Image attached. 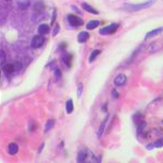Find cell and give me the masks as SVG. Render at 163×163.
<instances>
[{
    "label": "cell",
    "mask_w": 163,
    "mask_h": 163,
    "mask_svg": "<svg viewBox=\"0 0 163 163\" xmlns=\"http://www.w3.org/2000/svg\"><path fill=\"white\" fill-rule=\"evenodd\" d=\"M156 0H149V1H146L143 4H126L124 7V10L126 11H138V10H143V9H146V8H149L150 6H152L154 4Z\"/></svg>",
    "instance_id": "cell-1"
},
{
    "label": "cell",
    "mask_w": 163,
    "mask_h": 163,
    "mask_svg": "<svg viewBox=\"0 0 163 163\" xmlns=\"http://www.w3.org/2000/svg\"><path fill=\"white\" fill-rule=\"evenodd\" d=\"M43 43H45V38H43V35H36L32 38V41H30V47L34 48V49H37V48H40L43 46Z\"/></svg>",
    "instance_id": "cell-2"
},
{
    "label": "cell",
    "mask_w": 163,
    "mask_h": 163,
    "mask_svg": "<svg viewBox=\"0 0 163 163\" xmlns=\"http://www.w3.org/2000/svg\"><path fill=\"white\" fill-rule=\"evenodd\" d=\"M117 27H119L117 24H110V25H108L106 27H102L99 30V33L100 35H110V34H113L117 32Z\"/></svg>",
    "instance_id": "cell-3"
},
{
    "label": "cell",
    "mask_w": 163,
    "mask_h": 163,
    "mask_svg": "<svg viewBox=\"0 0 163 163\" xmlns=\"http://www.w3.org/2000/svg\"><path fill=\"white\" fill-rule=\"evenodd\" d=\"M67 21L72 26H82L84 24V21L80 17L74 15V14H69L67 15Z\"/></svg>",
    "instance_id": "cell-4"
},
{
    "label": "cell",
    "mask_w": 163,
    "mask_h": 163,
    "mask_svg": "<svg viewBox=\"0 0 163 163\" xmlns=\"http://www.w3.org/2000/svg\"><path fill=\"white\" fill-rule=\"evenodd\" d=\"M127 82V77L125 74H119L115 78H114V84L117 86H124Z\"/></svg>",
    "instance_id": "cell-5"
},
{
    "label": "cell",
    "mask_w": 163,
    "mask_h": 163,
    "mask_svg": "<svg viewBox=\"0 0 163 163\" xmlns=\"http://www.w3.org/2000/svg\"><path fill=\"white\" fill-rule=\"evenodd\" d=\"M163 32V26L162 27H159V28H156V30H152L151 32L147 34L146 37H145V39H149V38H152V37L156 36V35H159Z\"/></svg>",
    "instance_id": "cell-6"
},
{
    "label": "cell",
    "mask_w": 163,
    "mask_h": 163,
    "mask_svg": "<svg viewBox=\"0 0 163 163\" xmlns=\"http://www.w3.org/2000/svg\"><path fill=\"white\" fill-rule=\"evenodd\" d=\"M109 117H110V115H106V119L102 121V123L100 124L99 126V130H98V133H97V135H98V137H101L103 134V130H104V128H106V123H108V121H109Z\"/></svg>",
    "instance_id": "cell-7"
},
{
    "label": "cell",
    "mask_w": 163,
    "mask_h": 163,
    "mask_svg": "<svg viewBox=\"0 0 163 163\" xmlns=\"http://www.w3.org/2000/svg\"><path fill=\"white\" fill-rule=\"evenodd\" d=\"M17 151H19V145L15 143H12L9 145L8 147V152L10 153L11 156H14V154H17Z\"/></svg>",
    "instance_id": "cell-8"
},
{
    "label": "cell",
    "mask_w": 163,
    "mask_h": 163,
    "mask_svg": "<svg viewBox=\"0 0 163 163\" xmlns=\"http://www.w3.org/2000/svg\"><path fill=\"white\" fill-rule=\"evenodd\" d=\"M88 38H89L88 32H80V33L78 34V36H77V40H78V43H80L87 41Z\"/></svg>",
    "instance_id": "cell-9"
},
{
    "label": "cell",
    "mask_w": 163,
    "mask_h": 163,
    "mask_svg": "<svg viewBox=\"0 0 163 163\" xmlns=\"http://www.w3.org/2000/svg\"><path fill=\"white\" fill-rule=\"evenodd\" d=\"M82 8H83L84 10L85 11H87V12H89V13H91V14H98L99 12L95 9V8H93L90 4H86V2H84V4H82Z\"/></svg>",
    "instance_id": "cell-10"
},
{
    "label": "cell",
    "mask_w": 163,
    "mask_h": 163,
    "mask_svg": "<svg viewBox=\"0 0 163 163\" xmlns=\"http://www.w3.org/2000/svg\"><path fill=\"white\" fill-rule=\"evenodd\" d=\"M49 32H50V28L47 24H41V25H39V27H38V33H39L40 35H46V34H48Z\"/></svg>",
    "instance_id": "cell-11"
},
{
    "label": "cell",
    "mask_w": 163,
    "mask_h": 163,
    "mask_svg": "<svg viewBox=\"0 0 163 163\" xmlns=\"http://www.w3.org/2000/svg\"><path fill=\"white\" fill-rule=\"evenodd\" d=\"M62 62L65 64L67 67H71V54L64 53L63 56H62Z\"/></svg>",
    "instance_id": "cell-12"
},
{
    "label": "cell",
    "mask_w": 163,
    "mask_h": 163,
    "mask_svg": "<svg viewBox=\"0 0 163 163\" xmlns=\"http://www.w3.org/2000/svg\"><path fill=\"white\" fill-rule=\"evenodd\" d=\"M65 108H67V113L71 114L74 110V106H73V100L69 99L67 101V104H65Z\"/></svg>",
    "instance_id": "cell-13"
},
{
    "label": "cell",
    "mask_w": 163,
    "mask_h": 163,
    "mask_svg": "<svg viewBox=\"0 0 163 163\" xmlns=\"http://www.w3.org/2000/svg\"><path fill=\"white\" fill-rule=\"evenodd\" d=\"M2 69H4V72L6 74H11L12 72H14V65L13 64H6V65H4L2 67Z\"/></svg>",
    "instance_id": "cell-14"
},
{
    "label": "cell",
    "mask_w": 163,
    "mask_h": 163,
    "mask_svg": "<svg viewBox=\"0 0 163 163\" xmlns=\"http://www.w3.org/2000/svg\"><path fill=\"white\" fill-rule=\"evenodd\" d=\"M100 24V22L99 21H90V22H88L87 23V25H86V28L88 30H93V28H96L98 25Z\"/></svg>",
    "instance_id": "cell-15"
},
{
    "label": "cell",
    "mask_w": 163,
    "mask_h": 163,
    "mask_svg": "<svg viewBox=\"0 0 163 163\" xmlns=\"http://www.w3.org/2000/svg\"><path fill=\"white\" fill-rule=\"evenodd\" d=\"M100 52H101L100 50H93V52H91V54L89 56V60H88V61H89V63H93V61L96 60L97 57H98V56L100 54Z\"/></svg>",
    "instance_id": "cell-16"
},
{
    "label": "cell",
    "mask_w": 163,
    "mask_h": 163,
    "mask_svg": "<svg viewBox=\"0 0 163 163\" xmlns=\"http://www.w3.org/2000/svg\"><path fill=\"white\" fill-rule=\"evenodd\" d=\"M54 126V120L53 119H50V120L47 121L46 126H45V132H49L50 130H52V127Z\"/></svg>",
    "instance_id": "cell-17"
},
{
    "label": "cell",
    "mask_w": 163,
    "mask_h": 163,
    "mask_svg": "<svg viewBox=\"0 0 163 163\" xmlns=\"http://www.w3.org/2000/svg\"><path fill=\"white\" fill-rule=\"evenodd\" d=\"M30 6V0H21L19 2V8L21 10H24V9H27Z\"/></svg>",
    "instance_id": "cell-18"
},
{
    "label": "cell",
    "mask_w": 163,
    "mask_h": 163,
    "mask_svg": "<svg viewBox=\"0 0 163 163\" xmlns=\"http://www.w3.org/2000/svg\"><path fill=\"white\" fill-rule=\"evenodd\" d=\"M87 158V153H85L84 151H80L77 154V162H84Z\"/></svg>",
    "instance_id": "cell-19"
},
{
    "label": "cell",
    "mask_w": 163,
    "mask_h": 163,
    "mask_svg": "<svg viewBox=\"0 0 163 163\" xmlns=\"http://www.w3.org/2000/svg\"><path fill=\"white\" fill-rule=\"evenodd\" d=\"M141 117H143V115H141V113H139V112H137L135 115L133 117V121L134 123L136 124H139L140 122H141Z\"/></svg>",
    "instance_id": "cell-20"
},
{
    "label": "cell",
    "mask_w": 163,
    "mask_h": 163,
    "mask_svg": "<svg viewBox=\"0 0 163 163\" xmlns=\"http://www.w3.org/2000/svg\"><path fill=\"white\" fill-rule=\"evenodd\" d=\"M153 147L154 148H161V147H163V139H158L156 143H153Z\"/></svg>",
    "instance_id": "cell-21"
},
{
    "label": "cell",
    "mask_w": 163,
    "mask_h": 163,
    "mask_svg": "<svg viewBox=\"0 0 163 163\" xmlns=\"http://www.w3.org/2000/svg\"><path fill=\"white\" fill-rule=\"evenodd\" d=\"M54 76H56V80H59V78H60L61 77V71L59 70V69H56V70H54Z\"/></svg>",
    "instance_id": "cell-22"
},
{
    "label": "cell",
    "mask_w": 163,
    "mask_h": 163,
    "mask_svg": "<svg viewBox=\"0 0 163 163\" xmlns=\"http://www.w3.org/2000/svg\"><path fill=\"white\" fill-rule=\"evenodd\" d=\"M14 65V71H21L22 70V64L20 63V62H17L15 64H13Z\"/></svg>",
    "instance_id": "cell-23"
},
{
    "label": "cell",
    "mask_w": 163,
    "mask_h": 163,
    "mask_svg": "<svg viewBox=\"0 0 163 163\" xmlns=\"http://www.w3.org/2000/svg\"><path fill=\"white\" fill-rule=\"evenodd\" d=\"M82 91H83V85L80 84V86H78V88H77V97H78V98L82 96Z\"/></svg>",
    "instance_id": "cell-24"
},
{
    "label": "cell",
    "mask_w": 163,
    "mask_h": 163,
    "mask_svg": "<svg viewBox=\"0 0 163 163\" xmlns=\"http://www.w3.org/2000/svg\"><path fill=\"white\" fill-rule=\"evenodd\" d=\"M58 33H59V25H56V27H54V30H53V36H56V35H58Z\"/></svg>",
    "instance_id": "cell-25"
},
{
    "label": "cell",
    "mask_w": 163,
    "mask_h": 163,
    "mask_svg": "<svg viewBox=\"0 0 163 163\" xmlns=\"http://www.w3.org/2000/svg\"><path fill=\"white\" fill-rule=\"evenodd\" d=\"M112 96H113V98H119V93H117V90H112Z\"/></svg>",
    "instance_id": "cell-26"
},
{
    "label": "cell",
    "mask_w": 163,
    "mask_h": 163,
    "mask_svg": "<svg viewBox=\"0 0 163 163\" xmlns=\"http://www.w3.org/2000/svg\"><path fill=\"white\" fill-rule=\"evenodd\" d=\"M146 148H147L148 150H151L152 148H154V147H153V143H149V146H147Z\"/></svg>",
    "instance_id": "cell-27"
},
{
    "label": "cell",
    "mask_w": 163,
    "mask_h": 163,
    "mask_svg": "<svg viewBox=\"0 0 163 163\" xmlns=\"http://www.w3.org/2000/svg\"><path fill=\"white\" fill-rule=\"evenodd\" d=\"M45 147V143H41V146H40V148H39V150H38V153H40L41 152V150H43V148Z\"/></svg>",
    "instance_id": "cell-28"
},
{
    "label": "cell",
    "mask_w": 163,
    "mask_h": 163,
    "mask_svg": "<svg viewBox=\"0 0 163 163\" xmlns=\"http://www.w3.org/2000/svg\"><path fill=\"white\" fill-rule=\"evenodd\" d=\"M7 1H11V0H7Z\"/></svg>",
    "instance_id": "cell-29"
},
{
    "label": "cell",
    "mask_w": 163,
    "mask_h": 163,
    "mask_svg": "<svg viewBox=\"0 0 163 163\" xmlns=\"http://www.w3.org/2000/svg\"><path fill=\"white\" fill-rule=\"evenodd\" d=\"M162 124H163V121H162Z\"/></svg>",
    "instance_id": "cell-30"
}]
</instances>
